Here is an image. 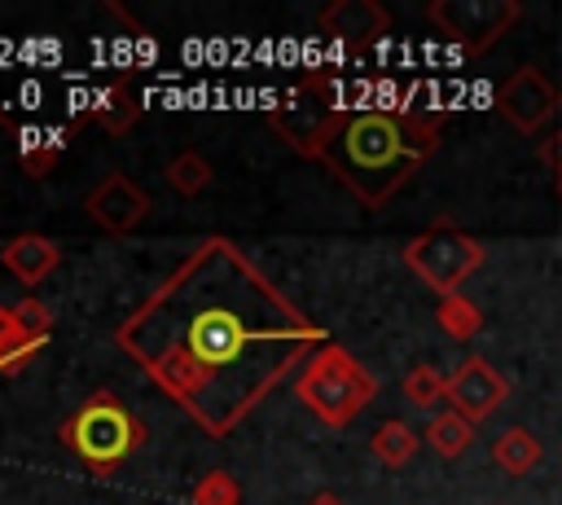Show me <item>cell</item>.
<instances>
[{"mask_svg": "<svg viewBox=\"0 0 562 505\" xmlns=\"http://www.w3.org/2000/svg\"><path fill=\"white\" fill-rule=\"evenodd\" d=\"M0 263H4L22 285H40V281H48V277L57 272L61 246H57L53 237H44V233H18V237H9V242L0 246Z\"/></svg>", "mask_w": 562, "mask_h": 505, "instance_id": "7c38bea8", "label": "cell"}, {"mask_svg": "<svg viewBox=\"0 0 562 505\" xmlns=\"http://www.w3.org/2000/svg\"><path fill=\"white\" fill-rule=\"evenodd\" d=\"M540 158H544V162H553V167L562 171V132H553V136L540 145Z\"/></svg>", "mask_w": 562, "mask_h": 505, "instance_id": "7402d4cb", "label": "cell"}, {"mask_svg": "<svg viewBox=\"0 0 562 505\" xmlns=\"http://www.w3.org/2000/svg\"><path fill=\"white\" fill-rule=\"evenodd\" d=\"M426 18L470 57H483L522 18L518 0H430Z\"/></svg>", "mask_w": 562, "mask_h": 505, "instance_id": "8992f818", "label": "cell"}, {"mask_svg": "<svg viewBox=\"0 0 562 505\" xmlns=\"http://www.w3.org/2000/svg\"><path fill=\"white\" fill-rule=\"evenodd\" d=\"M53 162H57V141H26V149H22V167L35 176V180H44L48 171H53Z\"/></svg>", "mask_w": 562, "mask_h": 505, "instance_id": "44dd1931", "label": "cell"}, {"mask_svg": "<svg viewBox=\"0 0 562 505\" xmlns=\"http://www.w3.org/2000/svg\"><path fill=\"white\" fill-rule=\"evenodd\" d=\"M92 474H114L145 439L140 422L132 417V408L114 395V391H92L66 422L57 435Z\"/></svg>", "mask_w": 562, "mask_h": 505, "instance_id": "277c9868", "label": "cell"}, {"mask_svg": "<svg viewBox=\"0 0 562 505\" xmlns=\"http://www.w3.org/2000/svg\"><path fill=\"white\" fill-rule=\"evenodd\" d=\"M404 400L413 408H435L439 400H448V378L435 364H413L404 373Z\"/></svg>", "mask_w": 562, "mask_h": 505, "instance_id": "d6986e66", "label": "cell"}, {"mask_svg": "<svg viewBox=\"0 0 562 505\" xmlns=\"http://www.w3.org/2000/svg\"><path fill=\"white\" fill-rule=\"evenodd\" d=\"M426 444H430V452H439L443 461H452V457H461L474 444V422L461 417L457 408H439L426 422Z\"/></svg>", "mask_w": 562, "mask_h": 505, "instance_id": "4fadbf2b", "label": "cell"}, {"mask_svg": "<svg viewBox=\"0 0 562 505\" xmlns=\"http://www.w3.org/2000/svg\"><path fill=\"white\" fill-rule=\"evenodd\" d=\"M48 334H53V312L35 294L18 303H0V378L22 373L48 347Z\"/></svg>", "mask_w": 562, "mask_h": 505, "instance_id": "52a82bcc", "label": "cell"}, {"mask_svg": "<svg viewBox=\"0 0 562 505\" xmlns=\"http://www.w3.org/2000/svg\"><path fill=\"white\" fill-rule=\"evenodd\" d=\"M496 110H501V119H505L514 132L536 136V132L558 114V88H553V79H549L544 70L518 66V70L501 83Z\"/></svg>", "mask_w": 562, "mask_h": 505, "instance_id": "ba28073f", "label": "cell"}, {"mask_svg": "<svg viewBox=\"0 0 562 505\" xmlns=\"http://www.w3.org/2000/svg\"><path fill=\"white\" fill-rule=\"evenodd\" d=\"M136 119H140V101L132 97V88H127L123 79H119L114 88H105V97L92 105V123L105 127V132H114V136L127 132Z\"/></svg>", "mask_w": 562, "mask_h": 505, "instance_id": "9a60e30c", "label": "cell"}, {"mask_svg": "<svg viewBox=\"0 0 562 505\" xmlns=\"http://www.w3.org/2000/svg\"><path fill=\"white\" fill-rule=\"evenodd\" d=\"M435 321H439V329H443L448 338H457V343H465V338H474V334L483 329V312H479V303L465 299V294H448V299H439Z\"/></svg>", "mask_w": 562, "mask_h": 505, "instance_id": "e0dca14e", "label": "cell"}, {"mask_svg": "<svg viewBox=\"0 0 562 505\" xmlns=\"http://www.w3.org/2000/svg\"><path fill=\"white\" fill-rule=\"evenodd\" d=\"M83 215H88L101 233L123 237V233H132V228L149 215V193H145L132 176L110 171L101 184L88 189V198H83Z\"/></svg>", "mask_w": 562, "mask_h": 505, "instance_id": "9c48e42d", "label": "cell"}, {"mask_svg": "<svg viewBox=\"0 0 562 505\" xmlns=\"http://www.w3.org/2000/svg\"><path fill=\"white\" fill-rule=\"evenodd\" d=\"M268 127L303 158L321 162L356 202L386 206L439 149L443 123L422 110L347 105L338 83L307 70L281 105L268 110Z\"/></svg>", "mask_w": 562, "mask_h": 505, "instance_id": "7a4b0ae2", "label": "cell"}, {"mask_svg": "<svg viewBox=\"0 0 562 505\" xmlns=\"http://www.w3.org/2000/svg\"><path fill=\"white\" fill-rule=\"evenodd\" d=\"M483 259H487V246L448 224H435L404 246V268L439 299L461 294V285L483 268Z\"/></svg>", "mask_w": 562, "mask_h": 505, "instance_id": "5b68a950", "label": "cell"}, {"mask_svg": "<svg viewBox=\"0 0 562 505\" xmlns=\"http://www.w3.org/2000/svg\"><path fill=\"white\" fill-rule=\"evenodd\" d=\"M114 343L198 430L228 439L329 334L233 237H202L119 321Z\"/></svg>", "mask_w": 562, "mask_h": 505, "instance_id": "6da1fadb", "label": "cell"}, {"mask_svg": "<svg viewBox=\"0 0 562 505\" xmlns=\"http://www.w3.org/2000/svg\"><path fill=\"white\" fill-rule=\"evenodd\" d=\"M307 505H342V501H338L334 492H321V496H316V501H307Z\"/></svg>", "mask_w": 562, "mask_h": 505, "instance_id": "603a6c76", "label": "cell"}, {"mask_svg": "<svg viewBox=\"0 0 562 505\" xmlns=\"http://www.w3.org/2000/svg\"><path fill=\"white\" fill-rule=\"evenodd\" d=\"M505 395H509V382H505L483 356H470V360H461V364L448 373V404H452L461 417H470L474 426H479L483 417H492V413L505 404Z\"/></svg>", "mask_w": 562, "mask_h": 505, "instance_id": "30bf717a", "label": "cell"}, {"mask_svg": "<svg viewBox=\"0 0 562 505\" xmlns=\"http://www.w3.org/2000/svg\"><path fill=\"white\" fill-rule=\"evenodd\" d=\"M369 448H373V457H378L386 470H400V465L413 461V452H417V435H413V426H404V422L391 417V422H382V426L373 430Z\"/></svg>", "mask_w": 562, "mask_h": 505, "instance_id": "2e32d148", "label": "cell"}, {"mask_svg": "<svg viewBox=\"0 0 562 505\" xmlns=\"http://www.w3.org/2000/svg\"><path fill=\"white\" fill-rule=\"evenodd\" d=\"M193 505H241V487L228 470H211L193 487Z\"/></svg>", "mask_w": 562, "mask_h": 505, "instance_id": "ffe728a7", "label": "cell"}, {"mask_svg": "<svg viewBox=\"0 0 562 505\" xmlns=\"http://www.w3.org/2000/svg\"><path fill=\"white\" fill-rule=\"evenodd\" d=\"M492 461H496L509 479H522V474H531V470H536V461H540V444H536V435H531V430L509 426V430H501V435H496V444H492Z\"/></svg>", "mask_w": 562, "mask_h": 505, "instance_id": "5bb4252c", "label": "cell"}, {"mask_svg": "<svg viewBox=\"0 0 562 505\" xmlns=\"http://www.w3.org/2000/svg\"><path fill=\"white\" fill-rule=\"evenodd\" d=\"M316 26L342 44H369L391 31V13L378 0H334L329 9H321Z\"/></svg>", "mask_w": 562, "mask_h": 505, "instance_id": "8fae6325", "label": "cell"}, {"mask_svg": "<svg viewBox=\"0 0 562 505\" xmlns=\"http://www.w3.org/2000/svg\"><path fill=\"white\" fill-rule=\"evenodd\" d=\"M294 395L299 404L325 422V426H347L351 417H360L373 395H378V378L342 347V343H325L307 356V364L294 373Z\"/></svg>", "mask_w": 562, "mask_h": 505, "instance_id": "3957f363", "label": "cell"}, {"mask_svg": "<svg viewBox=\"0 0 562 505\" xmlns=\"http://www.w3.org/2000/svg\"><path fill=\"white\" fill-rule=\"evenodd\" d=\"M211 162L198 154V149H184V154H176L171 162H167V184L180 193V198H198L206 184H211Z\"/></svg>", "mask_w": 562, "mask_h": 505, "instance_id": "ac0fdd59", "label": "cell"}, {"mask_svg": "<svg viewBox=\"0 0 562 505\" xmlns=\"http://www.w3.org/2000/svg\"><path fill=\"white\" fill-rule=\"evenodd\" d=\"M558 198H562V171H558Z\"/></svg>", "mask_w": 562, "mask_h": 505, "instance_id": "cb8c5ba5", "label": "cell"}]
</instances>
